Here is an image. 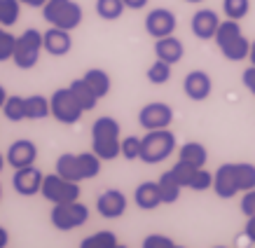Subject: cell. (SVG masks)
Here are the masks:
<instances>
[{"label":"cell","instance_id":"1","mask_svg":"<svg viewBox=\"0 0 255 248\" xmlns=\"http://www.w3.org/2000/svg\"><path fill=\"white\" fill-rule=\"evenodd\" d=\"M120 122L115 117L103 115L92 124V150L103 159L113 162L122 155V138H120Z\"/></svg>","mask_w":255,"mask_h":248},{"label":"cell","instance_id":"2","mask_svg":"<svg viewBox=\"0 0 255 248\" xmlns=\"http://www.w3.org/2000/svg\"><path fill=\"white\" fill-rule=\"evenodd\" d=\"M101 159L94 150L89 152H80V155H73V152H63L59 159H56V173H61L63 178L75 180V183H82V180H92L101 173Z\"/></svg>","mask_w":255,"mask_h":248},{"label":"cell","instance_id":"3","mask_svg":"<svg viewBox=\"0 0 255 248\" xmlns=\"http://www.w3.org/2000/svg\"><path fill=\"white\" fill-rule=\"evenodd\" d=\"M216 45L218 49L223 52V56L227 61H244L248 59V52H251V40L244 35L239 21L234 19H225L220 21L216 31Z\"/></svg>","mask_w":255,"mask_h":248},{"label":"cell","instance_id":"4","mask_svg":"<svg viewBox=\"0 0 255 248\" xmlns=\"http://www.w3.org/2000/svg\"><path fill=\"white\" fill-rule=\"evenodd\" d=\"M176 152V136L166 129H152L145 131L140 138V162L145 164H162Z\"/></svg>","mask_w":255,"mask_h":248},{"label":"cell","instance_id":"5","mask_svg":"<svg viewBox=\"0 0 255 248\" xmlns=\"http://www.w3.org/2000/svg\"><path fill=\"white\" fill-rule=\"evenodd\" d=\"M42 16L49 26L75 31L85 19V12H82V5L75 0H47L42 5Z\"/></svg>","mask_w":255,"mask_h":248},{"label":"cell","instance_id":"6","mask_svg":"<svg viewBox=\"0 0 255 248\" xmlns=\"http://www.w3.org/2000/svg\"><path fill=\"white\" fill-rule=\"evenodd\" d=\"M42 49H45V47H42V33H40L38 28H26V31L16 38L12 61H14L16 68L31 70L33 66H38Z\"/></svg>","mask_w":255,"mask_h":248},{"label":"cell","instance_id":"7","mask_svg":"<svg viewBox=\"0 0 255 248\" xmlns=\"http://www.w3.org/2000/svg\"><path fill=\"white\" fill-rule=\"evenodd\" d=\"M52 225L59 232H70V230H78V227L87 225L89 220V206L80 202H63V204H54V209L49 213Z\"/></svg>","mask_w":255,"mask_h":248},{"label":"cell","instance_id":"8","mask_svg":"<svg viewBox=\"0 0 255 248\" xmlns=\"http://www.w3.org/2000/svg\"><path fill=\"white\" fill-rule=\"evenodd\" d=\"M40 194L49 204H63V202H78L82 190H80V183H75V180L63 178L61 173H49L42 180Z\"/></svg>","mask_w":255,"mask_h":248},{"label":"cell","instance_id":"9","mask_svg":"<svg viewBox=\"0 0 255 248\" xmlns=\"http://www.w3.org/2000/svg\"><path fill=\"white\" fill-rule=\"evenodd\" d=\"M49 110H52V117L61 124H78L85 115V110L75 101L70 87H61L49 96Z\"/></svg>","mask_w":255,"mask_h":248},{"label":"cell","instance_id":"10","mask_svg":"<svg viewBox=\"0 0 255 248\" xmlns=\"http://www.w3.org/2000/svg\"><path fill=\"white\" fill-rule=\"evenodd\" d=\"M171 122H173V108L169 103H162V101L145 103L138 113V124L145 131L166 129V126H171Z\"/></svg>","mask_w":255,"mask_h":248},{"label":"cell","instance_id":"11","mask_svg":"<svg viewBox=\"0 0 255 248\" xmlns=\"http://www.w3.org/2000/svg\"><path fill=\"white\" fill-rule=\"evenodd\" d=\"M176 26H178V19L176 14L166 7H155L150 9L145 16V31L150 38H164V35H171L176 33Z\"/></svg>","mask_w":255,"mask_h":248},{"label":"cell","instance_id":"12","mask_svg":"<svg viewBox=\"0 0 255 248\" xmlns=\"http://www.w3.org/2000/svg\"><path fill=\"white\" fill-rule=\"evenodd\" d=\"M42 180H45V173L38 169V166H21V169H14V176H12V187H14L16 194L21 197H33V194L40 192L42 187Z\"/></svg>","mask_w":255,"mask_h":248},{"label":"cell","instance_id":"13","mask_svg":"<svg viewBox=\"0 0 255 248\" xmlns=\"http://www.w3.org/2000/svg\"><path fill=\"white\" fill-rule=\"evenodd\" d=\"M127 194L122 190H106V192L99 194V199H96V211H99L101 218H108V220H115V218H122L127 213Z\"/></svg>","mask_w":255,"mask_h":248},{"label":"cell","instance_id":"14","mask_svg":"<svg viewBox=\"0 0 255 248\" xmlns=\"http://www.w3.org/2000/svg\"><path fill=\"white\" fill-rule=\"evenodd\" d=\"M183 92L190 101H206L213 92V80L206 70H190L183 80Z\"/></svg>","mask_w":255,"mask_h":248},{"label":"cell","instance_id":"15","mask_svg":"<svg viewBox=\"0 0 255 248\" xmlns=\"http://www.w3.org/2000/svg\"><path fill=\"white\" fill-rule=\"evenodd\" d=\"M7 164L12 169H21V166H31L38 159V147L35 143L28 138H19L7 147V155H5Z\"/></svg>","mask_w":255,"mask_h":248},{"label":"cell","instance_id":"16","mask_svg":"<svg viewBox=\"0 0 255 248\" xmlns=\"http://www.w3.org/2000/svg\"><path fill=\"white\" fill-rule=\"evenodd\" d=\"M220 26V16L216 14V9H197L192 14V21H190V28L199 40H213L216 38V31Z\"/></svg>","mask_w":255,"mask_h":248},{"label":"cell","instance_id":"17","mask_svg":"<svg viewBox=\"0 0 255 248\" xmlns=\"http://www.w3.org/2000/svg\"><path fill=\"white\" fill-rule=\"evenodd\" d=\"M42 47H45L47 54L66 56L70 52V47H73L70 31H66V28H56V26H49V31L42 33Z\"/></svg>","mask_w":255,"mask_h":248},{"label":"cell","instance_id":"18","mask_svg":"<svg viewBox=\"0 0 255 248\" xmlns=\"http://www.w3.org/2000/svg\"><path fill=\"white\" fill-rule=\"evenodd\" d=\"M155 56L162 59V61L176 66V63L183 61L185 56V45L171 33V35H164V38H157L155 40Z\"/></svg>","mask_w":255,"mask_h":248},{"label":"cell","instance_id":"19","mask_svg":"<svg viewBox=\"0 0 255 248\" xmlns=\"http://www.w3.org/2000/svg\"><path fill=\"white\" fill-rule=\"evenodd\" d=\"M213 190L220 199H232L234 194H239V183L234 176V164H223L213 176Z\"/></svg>","mask_w":255,"mask_h":248},{"label":"cell","instance_id":"20","mask_svg":"<svg viewBox=\"0 0 255 248\" xmlns=\"http://www.w3.org/2000/svg\"><path fill=\"white\" fill-rule=\"evenodd\" d=\"M133 202L140 211H155L159 204H162V194H159V185L152 183V180H145L136 187L133 192Z\"/></svg>","mask_w":255,"mask_h":248},{"label":"cell","instance_id":"21","mask_svg":"<svg viewBox=\"0 0 255 248\" xmlns=\"http://www.w3.org/2000/svg\"><path fill=\"white\" fill-rule=\"evenodd\" d=\"M178 159H183V162L201 169V166H206V162H209V150L201 145V143H197V140H187L185 145H180V150H178Z\"/></svg>","mask_w":255,"mask_h":248},{"label":"cell","instance_id":"22","mask_svg":"<svg viewBox=\"0 0 255 248\" xmlns=\"http://www.w3.org/2000/svg\"><path fill=\"white\" fill-rule=\"evenodd\" d=\"M82 80H85L87 85L92 87V92L99 96V99H106L110 94V87H113V82H110V75L106 73L103 68H89L82 75Z\"/></svg>","mask_w":255,"mask_h":248},{"label":"cell","instance_id":"23","mask_svg":"<svg viewBox=\"0 0 255 248\" xmlns=\"http://www.w3.org/2000/svg\"><path fill=\"white\" fill-rule=\"evenodd\" d=\"M68 87H70V92H73V96H75V101L82 106V110H85V113L94 110V108H96V103L101 101L99 96L92 92V87L87 85L82 78H80V80H73Z\"/></svg>","mask_w":255,"mask_h":248},{"label":"cell","instance_id":"24","mask_svg":"<svg viewBox=\"0 0 255 248\" xmlns=\"http://www.w3.org/2000/svg\"><path fill=\"white\" fill-rule=\"evenodd\" d=\"M157 185H159V194H162V204H176L180 199V192H183V185L173 178V173L169 171H164L159 180H157Z\"/></svg>","mask_w":255,"mask_h":248},{"label":"cell","instance_id":"25","mask_svg":"<svg viewBox=\"0 0 255 248\" xmlns=\"http://www.w3.org/2000/svg\"><path fill=\"white\" fill-rule=\"evenodd\" d=\"M23 108H26V120H45L52 115L49 110V99L42 94H33L23 99Z\"/></svg>","mask_w":255,"mask_h":248},{"label":"cell","instance_id":"26","mask_svg":"<svg viewBox=\"0 0 255 248\" xmlns=\"http://www.w3.org/2000/svg\"><path fill=\"white\" fill-rule=\"evenodd\" d=\"M80 248H117V234L108 232V230L94 232L80 241Z\"/></svg>","mask_w":255,"mask_h":248},{"label":"cell","instance_id":"27","mask_svg":"<svg viewBox=\"0 0 255 248\" xmlns=\"http://www.w3.org/2000/svg\"><path fill=\"white\" fill-rule=\"evenodd\" d=\"M21 16V2L19 0H0V26H14Z\"/></svg>","mask_w":255,"mask_h":248},{"label":"cell","instance_id":"28","mask_svg":"<svg viewBox=\"0 0 255 248\" xmlns=\"http://www.w3.org/2000/svg\"><path fill=\"white\" fill-rule=\"evenodd\" d=\"M124 2L122 0H96V14L101 19H106V21H115L120 19L124 12Z\"/></svg>","mask_w":255,"mask_h":248},{"label":"cell","instance_id":"29","mask_svg":"<svg viewBox=\"0 0 255 248\" xmlns=\"http://www.w3.org/2000/svg\"><path fill=\"white\" fill-rule=\"evenodd\" d=\"M2 115L9 122H23L26 120V108H23V96H7L2 103Z\"/></svg>","mask_w":255,"mask_h":248},{"label":"cell","instance_id":"30","mask_svg":"<svg viewBox=\"0 0 255 248\" xmlns=\"http://www.w3.org/2000/svg\"><path fill=\"white\" fill-rule=\"evenodd\" d=\"M234 176H237V183H239L241 192L255 187V164H248V162L234 164Z\"/></svg>","mask_w":255,"mask_h":248},{"label":"cell","instance_id":"31","mask_svg":"<svg viewBox=\"0 0 255 248\" xmlns=\"http://www.w3.org/2000/svg\"><path fill=\"white\" fill-rule=\"evenodd\" d=\"M145 75H147V80H150V85H166L171 80V63L157 59V61L147 68Z\"/></svg>","mask_w":255,"mask_h":248},{"label":"cell","instance_id":"32","mask_svg":"<svg viewBox=\"0 0 255 248\" xmlns=\"http://www.w3.org/2000/svg\"><path fill=\"white\" fill-rule=\"evenodd\" d=\"M248 9H251V0H223V12L227 19L239 21L248 14Z\"/></svg>","mask_w":255,"mask_h":248},{"label":"cell","instance_id":"33","mask_svg":"<svg viewBox=\"0 0 255 248\" xmlns=\"http://www.w3.org/2000/svg\"><path fill=\"white\" fill-rule=\"evenodd\" d=\"M171 173H173V178H176L183 187H190V180H192V176L197 173V166L183 162V159H178V162L171 166Z\"/></svg>","mask_w":255,"mask_h":248},{"label":"cell","instance_id":"34","mask_svg":"<svg viewBox=\"0 0 255 248\" xmlns=\"http://www.w3.org/2000/svg\"><path fill=\"white\" fill-rule=\"evenodd\" d=\"M14 45H16V38L7 31V28H5V26H0V63L12 61Z\"/></svg>","mask_w":255,"mask_h":248},{"label":"cell","instance_id":"35","mask_svg":"<svg viewBox=\"0 0 255 248\" xmlns=\"http://www.w3.org/2000/svg\"><path fill=\"white\" fill-rule=\"evenodd\" d=\"M211 187H213V173L206 171L204 166L197 169V173H194L192 180H190V190H194V192H206Z\"/></svg>","mask_w":255,"mask_h":248},{"label":"cell","instance_id":"36","mask_svg":"<svg viewBox=\"0 0 255 248\" xmlns=\"http://www.w3.org/2000/svg\"><path fill=\"white\" fill-rule=\"evenodd\" d=\"M122 157L127 162L140 159V138L138 136H127V138H122Z\"/></svg>","mask_w":255,"mask_h":248},{"label":"cell","instance_id":"37","mask_svg":"<svg viewBox=\"0 0 255 248\" xmlns=\"http://www.w3.org/2000/svg\"><path fill=\"white\" fill-rule=\"evenodd\" d=\"M143 248H176V241L166 234H147L143 239Z\"/></svg>","mask_w":255,"mask_h":248},{"label":"cell","instance_id":"38","mask_svg":"<svg viewBox=\"0 0 255 248\" xmlns=\"http://www.w3.org/2000/svg\"><path fill=\"white\" fill-rule=\"evenodd\" d=\"M241 213H244L246 218L255 216V187L246 190L244 197H241Z\"/></svg>","mask_w":255,"mask_h":248},{"label":"cell","instance_id":"39","mask_svg":"<svg viewBox=\"0 0 255 248\" xmlns=\"http://www.w3.org/2000/svg\"><path fill=\"white\" fill-rule=\"evenodd\" d=\"M241 82H244V87H246L248 92L255 96V66L251 63L246 70H244V75H241Z\"/></svg>","mask_w":255,"mask_h":248},{"label":"cell","instance_id":"40","mask_svg":"<svg viewBox=\"0 0 255 248\" xmlns=\"http://www.w3.org/2000/svg\"><path fill=\"white\" fill-rule=\"evenodd\" d=\"M122 2L127 9H143V7H147L150 0H122Z\"/></svg>","mask_w":255,"mask_h":248},{"label":"cell","instance_id":"41","mask_svg":"<svg viewBox=\"0 0 255 248\" xmlns=\"http://www.w3.org/2000/svg\"><path fill=\"white\" fill-rule=\"evenodd\" d=\"M246 237H248V241H253V244H255V216L248 218V223H246Z\"/></svg>","mask_w":255,"mask_h":248},{"label":"cell","instance_id":"42","mask_svg":"<svg viewBox=\"0 0 255 248\" xmlns=\"http://www.w3.org/2000/svg\"><path fill=\"white\" fill-rule=\"evenodd\" d=\"M21 5H26V7H40L42 9V5H45L47 0H19Z\"/></svg>","mask_w":255,"mask_h":248},{"label":"cell","instance_id":"43","mask_svg":"<svg viewBox=\"0 0 255 248\" xmlns=\"http://www.w3.org/2000/svg\"><path fill=\"white\" fill-rule=\"evenodd\" d=\"M9 244V232L5 227H0V248H5Z\"/></svg>","mask_w":255,"mask_h":248},{"label":"cell","instance_id":"44","mask_svg":"<svg viewBox=\"0 0 255 248\" xmlns=\"http://www.w3.org/2000/svg\"><path fill=\"white\" fill-rule=\"evenodd\" d=\"M248 61H251V63H253V66H255V40H253V42H251V52H248Z\"/></svg>","mask_w":255,"mask_h":248},{"label":"cell","instance_id":"45","mask_svg":"<svg viewBox=\"0 0 255 248\" xmlns=\"http://www.w3.org/2000/svg\"><path fill=\"white\" fill-rule=\"evenodd\" d=\"M5 99H7V92H5V87L0 85V110H2V103H5Z\"/></svg>","mask_w":255,"mask_h":248},{"label":"cell","instance_id":"46","mask_svg":"<svg viewBox=\"0 0 255 248\" xmlns=\"http://www.w3.org/2000/svg\"><path fill=\"white\" fill-rule=\"evenodd\" d=\"M5 164H7V159H5V157H2V155H0V171H2V169H5Z\"/></svg>","mask_w":255,"mask_h":248},{"label":"cell","instance_id":"47","mask_svg":"<svg viewBox=\"0 0 255 248\" xmlns=\"http://www.w3.org/2000/svg\"><path fill=\"white\" fill-rule=\"evenodd\" d=\"M185 2H192V5H197V2H204V0H185Z\"/></svg>","mask_w":255,"mask_h":248},{"label":"cell","instance_id":"48","mask_svg":"<svg viewBox=\"0 0 255 248\" xmlns=\"http://www.w3.org/2000/svg\"><path fill=\"white\" fill-rule=\"evenodd\" d=\"M0 199H2V185H0Z\"/></svg>","mask_w":255,"mask_h":248}]
</instances>
